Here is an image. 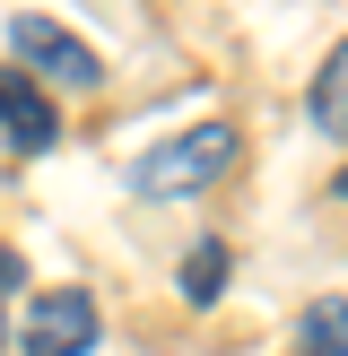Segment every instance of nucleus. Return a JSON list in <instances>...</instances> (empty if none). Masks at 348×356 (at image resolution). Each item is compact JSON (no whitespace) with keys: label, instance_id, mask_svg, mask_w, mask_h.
<instances>
[{"label":"nucleus","instance_id":"1","mask_svg":"<svg viewBox=\"0 0 348 356\" xmlns=\"http://www.w3.org/2000/svg\"><path fill=\"white\" fill-rule=\"evenodd\" d=\"M235 148H244L235 122H200V131H183V139H166V148H148L131 183L148 191V200H191V191H209L226 165H235Z\"/></svg>","mask_w":348,"mask_h":356},{"label":"nucleus","instance_id":"2","mask_svg":"<svg viewBox=\"0 0 348 356\" xmlns=\"http://www.w3.org/2000/svg\"><path fill=\"white\" fill-rule=\"evenodd\" d=\"M96 296L87 287H35L26 296V322H17V348L26 356H87L96 348Z\"/></svg>","mask_w":348,"mask_h":356},{"label":"nucleus","instance_id":"3","mask_svg":"<svg viewBox=\"0 0 348 356\" xmlns=\"http://www.w3.org/2000/svg\"><path fill=\"white\" fill-rule=\"evenodd\" d=\"M9 52H17V70H35V79H52V87H96L104 79L96 52L70 26H52V17H9Z\"/></svg>","mask_w":348,"mask_h":356},{"label":"nucleus","instance_id":"4","mask_svg":"<svg viewBox=\"0 0 348 356\" xmlns=\"http://www.w3.org/2000/svg\"><path fill=\"white\" fill-rule=\"evenodd\" d=\"M0 139H9L17 156H44L52 139H61V113H52V96H44V87H35L17 61L0 70Z\"/></svg>","mask_w":348,"mask_h":356},{"label":"nucleus","instance_id":"5","mask_svg":"<svg viewBox=\"0 0 348 356\" xmlns=\"http://www.w3.org/2000/svg\"><path fill=\"white\" fill-rule=\"evenodd\" d=\"M313 131H322V139H348V35H340V44H331L322 52V70H313Z\"/></svg>","mask_w":348,"mask_h":356},{"label":"nucleus","instance_id":"6","mask_svg":"<svg viewBox=\"0 0 348 356\" xmlns=\"http://www.w3.org/2000/svg\"><path fill=\"white\" fill-rule=\"evenodd\" d=\"M226 296V243L209 235V243H191V261H183V305H218Z\"/></svg>","mask_w":348,"mask_h":356},{"label":"nucleus","instance_id":"7","mask_svg":"<svg viewBox=\"0 0 348 356\" xmlns=\"http://www.w3.org/2000/svg\"><path fill=\"white\" fill-rule=\"evenodd\" d=\"M305 356H348V296H322L305 313Z\"/></svg>","mask_w":348,"mask_h":356},{"label":"nucleus","instance_id":"8","mask_svg":"<svg viewBox=\"0 0 348 356\" xmlns=\"http://www.w3.org/2000/svg\"><path fill=\"white\" fill-rule=\"evenodd\" d=\"M17 287H26V261H17V252H9V243H0V305H9V296H17ZM0 339H9V330H0Z\"/></svg>","mask_w":348,"mask_h":356},{"label":"nucleus","instance_id":"9","mask_svg":"<svg viewBox=\"0 0 348 356\" xmlns=\"http://www.w3.org/2000/svg\"><path fill=\"white\" fill-rule=\"evenodd\" d=\"M331 191H340V200H348V165H340V183H331Z\"/></svg>","mask_w":348,"mask_h":356}]
</instances>
